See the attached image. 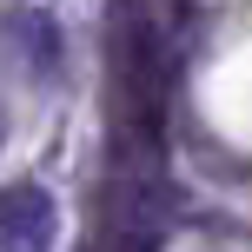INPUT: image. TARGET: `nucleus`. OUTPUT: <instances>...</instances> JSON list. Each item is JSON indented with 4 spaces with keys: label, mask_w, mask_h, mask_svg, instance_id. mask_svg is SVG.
<instances>
[{
    "label": "nucleus",
    "mask_w": 252,
    "mask_h": 252,
    "mask_svg": "<svg viewBox=\"0 0 252 252\" xmlns=\"http://www.w3.org/2000/svg\"><path fill=\"white\" fill-rule=\"evenodd\" d=\"M60 239V206L40 179L0 186V252H53Z\"/></svg>",
    "instance_id": "f03ea898"
},
{
    "label": "nucleus",
    "mask_w": 252,
    "mask_h": 252,
    "mask_svg": "<svg viewBox=\"0 0 252 252\" xmlns=\"http://www.w3.org/2000/svg\"><path fill=\"white\" fill-rule=\"evenodd\" d=\"M7 33L27 47V60H33V80H60L66 40H60V20H53L47 7H13V13H7Z\"/></svg>",
    "instance_id": "7ed1b4c3"
},
{
    "label": "nucleus",
    "mask_w": 252,
    "mask_h": 252,
    "mask_svg": "<svg viewBox=\"0 0 252 252\" xmlns=\"http://www.w3.org/2000/svg\"><path fill=\"white\" fill-rule=\"evenodd\" d=\"M0 146H7V113H0Z\"/></svg>",
    "instance_id": "20e7f679"
},
{
    "label": "nucleus",
    "mask_w": 252,
    "mask_h": 252,
    "mask_svg": "<svg viewBox=\"0 0 252 252\" xmlns=\"http://www.w3.org/2000/svg\"><path fill=\"white\" fill-rule=\"evenodd\" d=\"M166 100H173V40L153 20H139L126 33V106H133V126L146 139H159Z\"/></svg>",
    "instance_id": "f257e3e1"
}]
</instances>
